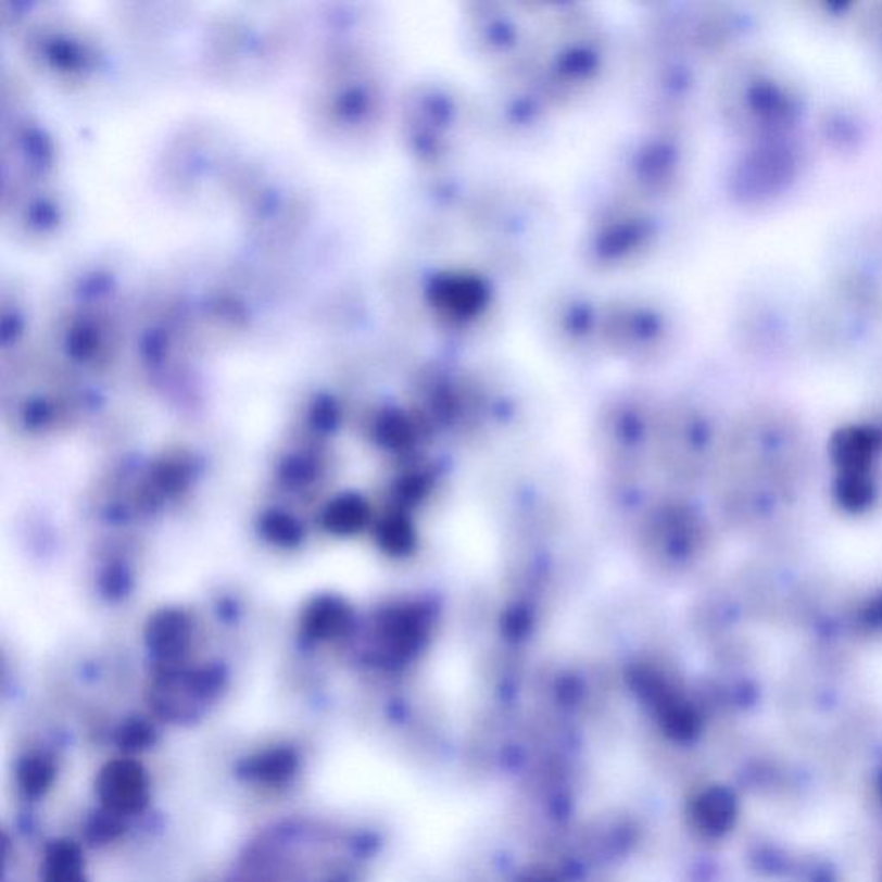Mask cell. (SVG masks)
<instances>
[{"label": "cell", "instance_id": "1", "mask_svg": "<svg viewBox=\"0 0 882 882\" xmlns=\"http://www.w3.org/2000/svg\"><path fill=\"white\" fill-rule=\"evenodd\" d=\"M772 67L752 64L729 78L724 113L755 143L784 138L802 113L798 90Z\"/></svg>", "mask_w": 882, "mask_h": 882}, {"label": "cell", "instance_id": "2", "mask_svg": "<svg viewBox=\"0 0 882 882\" xmlns=\"http://www.w3.org/2000/svg\"><path fill=\"white\" fill-rule=\"evenodd\" d=\"M798 169L796 150L784 138L755 143L741 164L738 185L745 199L761 200L778 196L795 178Z\"/></svg>", "mask_w": 882, "mask_h": 882}, {"label": "cell", "instance_id": "3", "mask_svg": "<svg viewBox=\"0 0 882 882\" xmlns=\"http://www.w3.org/2000/svg\"><path fill=\"white\" fill-rule=\"evenodd\" d=\"M96 791L105 810L122 817L135 816L149 804V776L138 761L117 758L100 769Z\"/></svg>", "mask_w": 882, "mask_h": 882}, {"label": "cell", "instance_id": "4", "mask_svg": "<svg viewBox=\"0 0 882 882\" xmlns=\"http://www.w3.org/2000/svg\"><path fill=\"white\" fill-rule=\"evenodd\" d=\"M297 769L299 757L293 749L273 748L247 758L238 770L240 776L254 783L279 786L290 781L295 776Z\"/></svg>", "mask_w": 882, "mask_h": 882}, {"label": "cell", "instance_id": "5", "mask_svg": "<svg viewBox=\"0 0 882 882\" xmlns=\"http://www.w3.org/2000/svg\"><path fill=\"white\" fill-rule=\"evenodd\" d=\"M42 882H88L81 849L70 840H55L43 854Z\"/></svg>", "mask_w": 882, "mask_h": 882}, {"label": "cell", "instance_id": "6", "mask_svg": "<svg viewBox=\"0 0 882 882\" xmlns=\"http://www.w3.org/2000/svg\"><path fill=\"white\" fill-rule=\"evenodd\" d=\"M150 643L163 657H176L188 643V625L178 614H166L155 619L150 628Z\"/></svg>", "mask_w": 882, "mask_h": 882}, {"label": "cell", "instance_id": "7", "mask_svg": "<svg viewBox=\"0 0 882 882\" xmlns=\"http://www.w3.org/2000/svg\"><path fill=\"white\" fill-rule=\"evenodd\" d=\"M55 779V764L46 754H32L17 767V783L26 796L46 795Z\"/></svg>", "mask_w": 882, "mask_h": 882}, {"label": "cell", "instance_id": "8", "mask_svg": "<svg viewBox=\"0 0 882 882\" xmlns=\"http://www.w3.org/2000/svg\"><path fill=\"white\" fill-rule=\"evenodd\" d=\"M695 817L705 829L722 828L729 819V804L722 796L708 793L696 804Z\"/></svg>", "mask_w": 882, "mask_h": 882}, {"label": "cell", "instance_id": "9", "mask_svg": "<svg viewBox=\"0 0 882 882\" xmlns=\"http://www.w3.org/2000/svg\"><path fill=\"white\" fill-rule=\"evenodd\" d=\"M343 614L335 605L320 604L308 614L307 629L314 637H329L342 628Z\"/></svg>", "mask_w": 882, "mask_h": 882}, {"label": "cell", "instance_id": "10", "mask_svg": "<svg viewBox=\"0 0 882 882\" xmlns=\"http://www.w3.org/2000/svg\"><path fill=\"white\" fill-rule=\"evenodd\" d=\"M122 816H116L113 811H99L92 820L88 822L87 836L92 843H108L123 833Z\"/></svg>", "mask_w": 882, "mask_h": 882}, {"label": "cell", "instance_id": "11", "mask_svg": "<svg viewBox=\"0 0 882 882\" xmlns=\"http://www.w3.org/2000/svg\"><path fill=\"white\" fill-rule=\"evenodd\" d=\"M864 42L882 66V5H875L869 14H864L860 23Z\"/></svg>", "mask_w": 882, "mask_h": 882}, {"label": "cell", "instance_id": "12", "mask_svg": "<svg viewBox=\"0 0 882 882\" xmlns=\"http://www.w3.org/2000/svg\"><path fill=\"white\" fill-rule=\"evenodd\" d=\"M363 519V511L355 502L343 500L340 504H335L329 508L328 520L329 528L337 529V531H349L354 529L355 526Z\"/></svg>", "mask_w": 882, "mask_h": 882}, {"label": "cell", "instance_id": "13", "mask_svg": "<svg viewBox=\"0 0 882 882\" xmlns=\"http://www.w3.org/2000/svg\"><path fill=\"white\" fill-rule=\"evenodd\" d=\"M152 740V731L143 722H134L128 728L123 729L122 746L126 749H140L149 745Z\"/></svg>", "mask_w": 882, "mask_h": 882}, {"label": "cell", "instance_id": "14", "mask_svg": "<svg viewBox=\"0 0 882 882\" xmlns=\"http://www.w3.org/2000/svg\"><path fill=\"white\" fill-rule=\"evenodd\" d=\"M267 531L281 543H292L299 534V529L295 528L292 520L285 519V517H275L270 520Z\"/></svg>", "mask_w": 882, "mask_h": 882}]
</instances>
